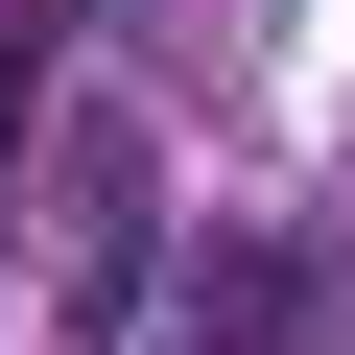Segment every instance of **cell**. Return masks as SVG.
Returning <instances> with one entry per match:
<instances>
[{
	"mask_svg": "<svg viewBox=\"0 0 355 355\" xmlns=\"http://www.w3.org/2000/svg\"><path fill=\"white\" fill-rule=\"evenodd\" d=\"M142 261H166V166L95 119V142H71V331H95V355L142 331Z\"/></svg>",
	"mask_w": 355,
	"mask_h": 355,
	"instance_id": "obj_1",
	"label": "cell"
},
{
	"mask_svg": "<svg viewBox=\"0 0 355 355\" xmlns=\"http://www.w3.org/2000/svg\"><path fill=\"white\" fill-rule=\"evenodd\" d=\"M190 308H214V355H308V261H284V237H214Z\"/></svg>",
	"mask_w": 355,
	"mask_h": 355,
	"instance_id": "obj_2",
	"label": "cell"
}]
</instances>
